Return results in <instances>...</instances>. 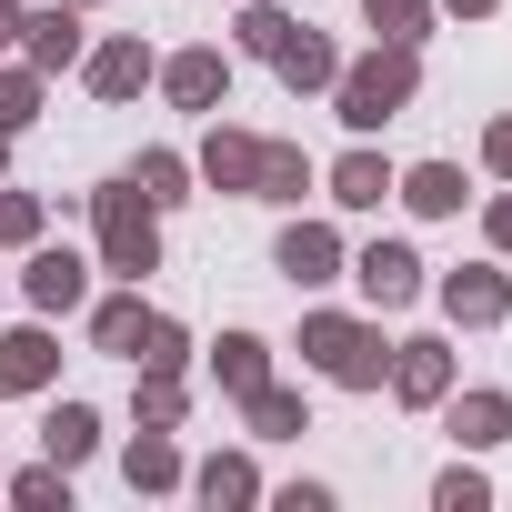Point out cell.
<instances>
[{
	"label": "cell",
	"mask_w": 512,
	"mask_h": 512,
	"mask_svg": "<svg viewBox=\"0 0 512 512\" xmlns=\"http://www.w3.org/2000/svg\"><path fill=\"white\" fill-rule=\"evenodd\" d=\"M332 91H342V121H352V131H382V121L422 91V61H412V41H392V51H372V61L332 71Z\"/></svg>",
	"instance_id": "cell-1"
},
{
	"label": "cell",
	"mask_w": 512,
	"mask_h": 512,
	"mask_svg": "<svg viewBox=\"0 0 512 512\" xmlns=\"http://www.w3.org/2000/svg\"><path fill=\"white\" fill-rule=\"evenodd\" d=\"M101 262H111V272H131V282L161 262V231H151L141 181H131V191H101Z\"/></svg>",
	"instance_id": "cell-2"
},
{
	"label": "cell",
	"mask_w": 512,
	"mask_h": 512,
	"mask_svg": "<svg viewBox=\"0 0 512 512\" xmlns=\"http://www.w3.org/2000/svg\"><path fill=\"white\" fill-rule=\"evenodd\" d=\"M302 352H312L332 382H352V392H372V382H382V362H392V352H382V332H362V322H332V312L302 332Z\"/></svg>",
	"instance_id": "cell-3"
},
{
	"label": "cell",
	"mask_w": 512,
	"mask_h": 512,
	"mask_svg": "<svg viewBox=\"0 0 512 512\" xmlns=\"http://www.w3.org/2000/svg\"><path fill=\"white\" fill-rule=\"evenodd\" d=\"M262 161H272V141H251V131H211V151H201L211 191H262Z\"/></svg>",
	"instance_id": "cell-4"
},
{
	"label": "cell",
	"mask_w": 512,
	"mask_h": 512,
	"mask_svg": "<svg viewBox=\"0 0 512 512\" xmlns=\"http://www.w3.org/2000/svg\"><path fill=\"white\" fill-rule=\"evenodd\" d=\"M352 272H362V292H372L382 312H402V302L422 292V262H412V251H402V241H372V251H362V262H352Z\"/></svg>",
	"instance_id": "cell-5"
},
{
	"label": "cell",
	"mask_w": 512,
	"mask_h": 512,
	"mask_svg": "<svg viewBox=\"0 0 512 512\" xmlns=\"http://www.w3.org/2000/svg\"><path fill=\"white\" fill-rule=\"evenodd\" d=\"M21 282H31L41 312H71V302L91 292V262H81V251H31V272H21Z\"/></svg>",
	"instance_id": "cell-6"
},
{
	"label": "cell",
	"mask_w": 512,
	"mask_h": 512,
	"mask_svg": "<svg viewBox=\"0 0 512 512\" xmlns=\"http://www.w3.org/2000/svg\"><path fill=\"white\" fill-rule=\"evenodd\" d=\"M51 332H11V342H0V392H41L51 382Z\"/></svg>",
	"instance_id": "cell-7"
},
{
	"label": "cell",
	"mask_w": 512,
	"mask_h": 512,
	"mask_svg": "<svg viewBox=\"0 0 512 512\" xmlns=\"http://www.w3.org/2000/svg\"><path fill=\"white\" fill-rule=\"evenodd\" d=\"M141 81H151V51H141V41H111V51H91V91H101V101H131Z\"/></svg>",
	"instance_id": "cell-8"
},
{
	"label": "cell",
	"mask_w": 512,
	"mask_h": 512,
	"mask_svg": "<svg viewBox=\"0 0 512 512\" xmlns=\"http://www.w3.org/2000/svg\"><path fill=\"white\" fill-rule=\"evenodd\" d=\"M272 71H282V81H292V91H322V81H332V71H342V61H332V41H322V31H292V41H282V51H272Z\"/></svg>",
	"instance_id": "cell-9"
},
{
	"label": "cell",
	"mask_w": 512,
	"mask_h": 512,
	"mask_svg": "<svg viewBox=\"0 0 512 512\" xmlns=\"http://www.w3.org/2000/svg\"><path fill=\"white\" fill-rule=\"evenodd\" d=\"M502 302H512L502 272H452V282H442V312H452V322H502Z\"/></svg>",
	"instance_id": "cell-10"
},
{
	"label": "cell",
	"mask_w": 512,
	"mask_h": 512,
	"mask_svg": "<svg viewBox=\"0 0 512 512\" xmlns=\"http://www.w3.org/2000/svg\"><path fill=\"white\" fill-rule=\"evenodd\" d=\"M392 382H402V402H442V382H452V352H442V342H402Z\"/></svg>",
	"instance_id": "cell-11"
},
{
	"label": "cell",
	"mask_w": 512,
	"mask_h": 512,
	"mask_svg": "<svg viewBox=\"0 0 512 512\" xmlns=\"http://www.w3.org/2000/svg\"><path fill=\"white\" fill-rule=\"evenodd\" d=\"M332 262H342V241H332L322 221H302V231H282V272H292V282H332Z\"/></svg>",
	"instance_id": "cell-12"
},
{
	"label": "cell",
	"mask_w": 512,
	"mask_h": 512,
	"mask_svg": "<svg viewBox=\"0 0 512 512\" xmlns=\"http://www.w3.org/2000/svg\"><path fill=\"white\" fill-rule=\"evenodd\" d=\"M161 81H171V101H191V111H211V101H221V81H231V71H221V51H181V61H171V71H161Z\"/></svg>",
	"instance_id": "cell-13"
},
{
	"label": "cell",
	"mask_w": 512,
	"mask_h": 512,
	"mask_svg": "<svg viewBox=\"0 0 512 512\" xmlns=\"http://www.w3.org/2000/svg\"><path fill=\"white\" fill-rule=\"evenodd\" d=\"M31 61H41V71H61V61H81V21H71V0H51V11L31 21Z\"/></svg>",
	"instance_id": "cell-14"
},
{
	"label": "cell",
	"mask_w": 512,
	"mask_h": 512,
	"mask_svg": "<svg viewBox=\"0 0 512 512\" xmlns=\"http://www.w3.org/2000/svg\"><path fill=\"white\" fill-rule=\"evenodd\" d=\"M392 191H402L412 211H432V221H442V211H462V171H452V161H422V171H412V181H392Z\"/></svg>",
	"instance_id": "cell-15"
},
{
	"label": "cell",
	"mask_w": 512,
	"mask_h": 512,
	"mask_svg": "<svg viewBox=\"0 0 512 512\" xmlns=\"http://www.w3.org/2000/svg\"><path fill=\"white\" fill-rule=\"evenodd\" d=\"M91 432H101V422H91V412H81V402H61V412H51V422H41V452H51V462H61V472H71V462H81V452H91Z\"/></svg>",
	"instance_id": "cell-16"
},
{
	"label": "cell",
	"mask_w": 512,
	"mask_h": 512,
	"mask_svg": "<svg viewBox=\"0 0 512 512\" xmlns=\"http://www.w3.org/2000/svg\"><path fill=\"white\" fill-rule=\"evenodd\" d=\"M382 191H392V171H382V161H372V151H352V161H342V171H332V201H352V211H372V201H382Z\"/></svg>",
	"instance_id": "cell-17"
},
{
	"label": "cell",
	"mask_w": 512,
	"mask_h": 512,
	"mask_svg": "<svg viewBox=\"0 0 512 512\" xmlns=\"http://www.w3.org/2000/svg\"><path fill=\"white\" fill-rule=\"evenodd\" d=\"M452 432H462V442H502V432H512V402L472 392V402H452Z\"/></svg>",
	"instance_id": "cell-18"
},
{
	"label": "cell",
	"mask_w": 512,
	"mask_h": 512,
	"mask_svg": "<svg viewBox=\"0 0 512 512\" xmlns=\"http://www.w3.org/2000/svg\"><path fill=\"white\" fill-rule=\"evenodd\" d=\"M302 181H312V161H302L292 141H272V161H262V201H302Z\"/></svg>",
	"instance_id": "cell-19"
},
{
	"label": "cell",
	"mask_w": 512,
	"mask_h": 512,
	"mask_svg": "<svg viewBox=\"0 0 512 512\" xmlns=\"http://www.w3.org/2000/svg\"><path fill=\"white\" fill-rule=\"evenodd\" d=\"M131 181H141V201L161 211V201H181V181H191V171H181L171 151H141V171H131Z\"/></svg>",
	"instance_id": "cell-20"
},
{
	"label": "cell",
	"mask_w": 512,
	"mask_h": 512,
	"mask_svg": "<svg viewBox=\"0 0 512 512\" xmlns=\"http://www.w3.org/2000/svg\"><path fill=\"white\" fill-rule=\"evenodd\" d=\"M221 382H231V392H262V342H251V332L221 342Z\"/></svg>",
	"instance_id": "cell-21"
},
{
	"label": "cell",
	"mask_w": 512,
	"mask_h": 512,
	"mask_svg": "<svg viewBox=\"0 0 512 512\" xmlns=\"http://www.w3.org/2000/svg\"><path fill=\"white\" fill-rule=\"evenodd\" d=\"M141 322H151L141 302H101V322H91V332H101V352H131V342H141Z\"/></svg>",
	"instance_id": "cell-22"
},
{
	"label": "cell",
	"mask_w": 512,
	"mask_h": 512,
	"mask_svg": "<svg viewBox=\"0 0 512 512\" xmlns=\"http://www.w3.org/2000/svg\"><path fill=\"white\" fill-rule=\"evenodd\" d=\"M131 362H151V372H181V332L151 312V322H141V342H131Z\"/></svg>",
	"instance_id": "cell-23"
},
{
	"label": "cell",
	"mask_w": 512,
	"mask_h": 512,
	"mask_svg": "<svg viewBox=\"0 0 512 512\" xmlns=\"http://www.w3.org/2000/svg\"><path fill=\"white\" fill-rule=\"evenodd\" d=\"M131 482H151V492H161V482H181V462H171V442H161V432H141V442H131Z\"/></svg>",
	"instance_id": "cell-24"
},
{
	"label": "cell",
	"mask_w": 512,
	"mask_h": 512,
	"mask_svg": "<svg viewBox=\"0 0 512 512\" xmlns=\"http://www.w3.org/2000/svg\"><path fill=\"white\" fill-rule=\"evenodd\" d=\"M292 31H302L292 11H241V41H251V51H262V61H272V51H282Z\"/></svg>",
	"instance_id": "cell-25"
},
{
	"label": "cell",
	"mask_w": 512,
	"mask_h": 512,
	"mask_svg": "<svg viewBox=\"0 0 512 512\" xmlns=\"http://www.w3.org/2000/svg\"><path fill=\"white\" fill-rule=\"evenodd\" d=\"M31 111H41V81H31V71H11V81H0V131H21Z\"/></svg>",
	"instance_id": "cell-26"
},
{
	"label": "cell",
	"mask_w": 512,
	"mask_h": 512,
	"mask_svg": "<svg viewBox=\"0 0 512 512\" xmlns=\"http://www.w3.org/2000/svg\"><path fill=\"white\" fill-rule=\"evenodd\" d=\"M41 231V201L31 191H0V241H31Z\"/></svg>",
	"instance_id": "cell-27"
},
{
	"label": "cell",
	"mask_w": 512,
	"mask_h": 512,
	"mask_svg": "<svg viewBox=\"0 0 512 512\" xmlns=\"http://www.w3.org/2000/svg\"><path fill=\"white\" fill-rule=\"evenodd\" d=\"M251 422H262V432H302V402L292 392H251Z\"/></svg>",
	"instance_id": "cell-28"
},
{
	"label": "cell",
	"mask_w": 512,
	"mask_h": 512,
	"mask_svg": "<svg viewBox=\"0 0 512 512\" xmlns=\"http://www.w3.org/2000/svg\"><path fill=\"white\" fill-rule=\"evenodd\" d=\"M141 422H151V432H171V422H181V392H171V372H151V392H141Z\"/></svg>",
	"instance_id": "cell-29"
},
{
	"label": "cell",
	"mask_w": 512,
	"mask_h": 512,
	"mask_svg": "<svg viewBox=\"0 0 512 512\" xmlns=\"http://www.w3.org/2000/svg\"><path fill=\"white\" fill-rule=\"evenodd\" d=\"M201 492H211V502H251V462H211Z\"/></svg>",
	"instance_id": "cell-30"
},
{
	"label": "cell",
	"mask_w": 512,
	"mask_h": 512,
	"mask_svg": "<svg viewBox=\"0 0 512 512\" xmlns=\"http://www.w3.org/2000/svg\"><path fill=\"white\" fill-rule=\"evenodd\" d=\"M362 11H372L392 41H412V31H422V0H362Z\"/></svg>",
	"instance_id": "cell-31"
},
{
	"label": "cell",
	"mask_w": 512,
	"mask_h": 512,
	"mask_svg": "<svg viewBox=\"0 0 512 512\" xmlns=\"http://www.w3.org/2000/svg\"><path fill=\"white\" fill-rule=\"evenodd\" d=\"M482 502V472H442V512H472Z\"/></svg>",
	"instance_id": "cell-32"
},
{
	"label": "cell",
	"mask_w": 512,
	"mask_h": 512,
	"mask_svg": "<svg viewBox=\"0 0 512 512\" xmlns=\"http://www.w3.org/2000/svg\"><path fill=\"white\" fill-rule=\"evenodd\" d=\"M482 151H492V171H512V121H492V141H482Z\"/></svg>",
	"instance_id": "cell-33"
},
{
	"label": "cell",
	"mask_w": 512,
	"mask_h": 512,
	"mask_svg": "<svg viewBox=\"0 0 512 512\" xmlns=\"http://www.w3.org/2000/svg\"><path fill=\"white\" fill-rule=\"evenodd\" d=\"M492 241H502V251H512V201H502V211H492Z\"/></svg>",
	"instance_id": "cell-34"
},
{
	"label": "cell",
	"mask_w": 512,
	"mask_h": 512,
	"mask_svg": "<svg viewBox=\"0 0 512 512\" xmlns=\"http://www.w3.org/2000/svg\"><path fill=\"white\" fill-rule=\"evenodd\" d=\"M452 11H492V0H452Z\"/></svg>",
	"instance_id": "cell-35"
},
{
	"label": "cell",
	"mask_w": 512,
	"mask_h": 512,
	"mask_svg": "<svg viewBox=\"0 0 512 512\" xmlns=\"http://www.w3.org/2000/svg\"><path fill=\"white\" fill-rule=\"evenodd\" d=\"M71 11H81V0H71Z\"/></svg>",
	"instance_id": "cell-36"
}]
</instances>
